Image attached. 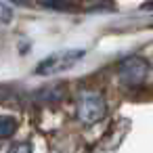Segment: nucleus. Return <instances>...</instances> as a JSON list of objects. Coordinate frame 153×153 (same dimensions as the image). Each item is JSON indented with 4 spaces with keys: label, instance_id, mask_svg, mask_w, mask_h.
Here are the masks:
<instances>
[{
    "label": "nucleus",
    "instance_id": "8",
    "mask_svg": "<svg viewBox=\"0 0 153 153\" xmlns=\"http://www.w3.org/2000/svg\"><path fill=\"white\" fill-rule=\"evenodd\" d=\"M44 7H51V9H63V11H76V7L69 4V2H44Z\"/></svg>",
    "mask_w": 153,
    "mask_h": 153
},
{
    "label": "nucleus",
    "instance_id": "9",
    "mask_svg": "<svg viewBox=\"0 0 153 153\" xmlns=\"http://www.w3.org/2000/svg\"><path fill=\"white\" fill-rule=\"evenodd\" d=\"M15 7H32V0H9Z\"/></svg>",
    "mask_w": 153,
    "mask_h": 153
},
{
    "label": "nucleus",
    "instance_id": "5",
    "mask_svg": "<svg viewBox=\"0 0 153 153\" xmlns=\"http://www.w3.org/2000/svg\"><path fill=\"white\" fill-rule=\"evenodd\" d=\"M65 92H67V90H65L63 86H51V88L38 90V92H36V99H38V101H59V99H63Z\"/></svg>",
    "mask_w": 153,
    "mask_h": 153
},
{
    "label": "nucleus",
    "instance_id": "7",
    "mask_svg": "<svg viewBox=\"0 0 153 153\" xmlns=\"http://www.w3.org/2000/svg\"><path fill=\"white\" fill-rule=\"evenodd\" d=\"M7 153H32V147L30 143H13Z\"/></svg>",
    "mask_w": 153,
    "mask_h": 153
},
{
    "label": "nucleus",
    "instance_id": "2",
    "mask_svg": "<svg viewBox=\"0 0 153 153\" xmlns=\"http://www.w3.org/2000/svg\"><path fill=\"white\" fill-rule=\"evenodd\" d=\"M86 55L84 48H63V51H57L53 55H48L46 59H42L36 67V74L38 76H55V74H61L69 67H74L78 61H82Z\"/></svg>",
    "mask_w": 153,
    "mask_h": 153
},
{
    "label": "nucleus",
    "instance_id": "6",
    "mask_svg": "<svg viewBox=\"0 0 153 153\" xmlns=\"http://www.w3.org/2000/svg\"><path fill=\"white\" fill-rule=\"evenodd\" d=\"M0 21L2 23H11L13 21V9L4 2H0Z\"/></svg>",
    "mask_w": 153,
    "mask_h": 153
},
{
    "label": "nucleus",
    "instance_id": "1",
    "mask_svg": "<svg viewBox=\"0 0 153 153\" xmlns=\"http://www.w3.org/2000/svg\"><path fill=\"white\" fill-rule=\"evenodd\" d=\"M107 115V101L99 90H82L76 101V117L82 126H94Z\"/></svg>",
    "mask_w": 153,
    "mask_h": 153
},
{
    "label": "nucleus",
    "instance_id": "3",
    "mask_svg": "<svg viewBox=\"0 0 153 153\" xmlns=\"http://www.w3.org/2000/svg\"><path fill=\"white\" fill-rule=\"evenodd\" d=\"M149 71H151L149 61L140 55H130L117 63V78L124 86H130V88L143 86L149 78Z\"/></svg>",
    "mask_w": 153,
    "mask_h": 153
},
{
    "label": "nucleus",
    "instance_id": "4",
    "mask_svg": "<svg viewBox=\"0 0 153 153\" xmlns=\"http://www.w3.org/2000/svg\"><path fill=\"white\" fill-rule=\"evenodd\" d=\"M17 132V120L9 113L0 115V138H11Z\"/></svg>",
    "mask_w": 153,
    "mask_h": 153
}]
</instances>
